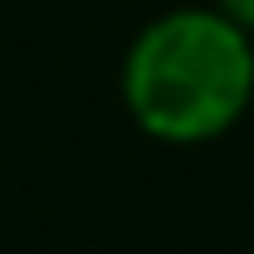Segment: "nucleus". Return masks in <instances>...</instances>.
Segmentation results:
<instances>
[{
	"instance_id": "obj_2",
	"label": "nucleus",
	"mask_w": 254,
	"mask_h": 254,
	"mask_svg": "<svg viewBox=\"0 0 254 254\" xmlns=\"http://www.w3.org/2000/svg\"><path fill=\"white\" fill-rule=\"evenodd\" d=\"M217 11H222V16H233L244 32H254V0H217Z\"/></svg>"
},
{
	"instance_id": "obj_1",
	"label": "nucleus",
	"mask_w": 254,
	"mask_h": 254,
	"mask_svg": "<svg viewBox=\"0 0 254 254\" xmlns=\"http://www.w3.org/2000/svg\"><path fill=\"white\" fill-rule=\"evenodd\" d=\"M122 95L148 138L206 143L254 101V43L217 5L164 11L127 48Z\"/></svg>"
}]
</instances>
